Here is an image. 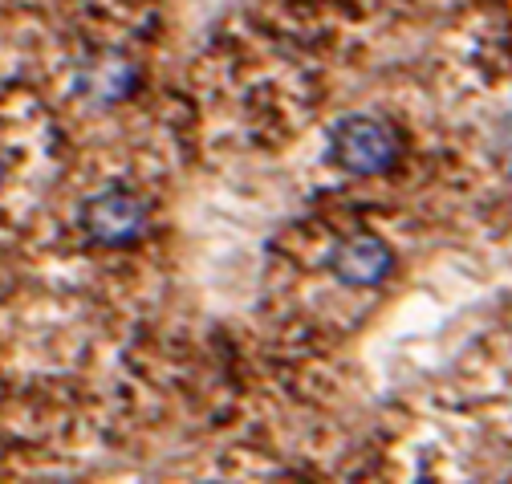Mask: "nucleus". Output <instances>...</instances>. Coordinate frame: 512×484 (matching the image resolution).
Wrapping results in <instances>:
<instances>
[{"label": "nucleus", "mask_w": 512, "mask_h": 484, "mask_svg": "<svg viewBox=\"0 0 512 484\" xmlns=\"http://www.w3.org/2000/svg\"><path fill=\"white\" fill-rule=\"evenodd\" d=\"M326 155L354 179H374L387 175L399 159V139L395 131L374 114H346L326 135Z\"/></svg>", "instance_id": "obj_1"}, {"label": "nucleus", "mask_w": 512, "mask_h": 484, "mask_svg": "<svg viewBox=\"0 0 512 484\" xmlns=\"http://www.w3.org/2000/svg\"><path fill=\"white\" fill-rule=\"evenodd\" d=\"M147 224H151L147 204L126 188H102V192L86 196V204H82V228L102 249L135 245V240L147 232Z\"/></svg>", "instance_id": "obj_2"}, {"label": "nucleus", "mask_w": 512, "mask_h": 484, "mask_svg": "<svg viewBox=\"0 0 512 484\" xmlns=\"http://www.w3.org/2000/svg\"><path fill=\"white\" fill-rule=\"evenodd\" d=\"M0 179H5V163H0Z\"/></svg>", "instance_id": "obj_5"}, {"label": "nucleus", "mask_w": 512, "mask_h": 484, "mask_svg": "<svg viewBox=\"0 0 512 484\" xmlns=\"http://www.w3.org/2000/svg\"><path fill=\"white\" fill-rule=\"evenodd\" d=\"M326 265H330L338 285H346V289H374V285L387 281V273L395 265V253H391V245L382 236L354 232V236L338 240V245L330 249Z\"/></svg>", "instance_id": "obj_3"}, {"label": "nucleus", "mask_w": 512, "mask_h": 484, "mask_svg": "<svg viewBox=\"0 0 512 484\" xmlns=\"http://www.w3.org/2000/svg\"><path fill=\"white\" fill-rule=\"evenodd\" d=\"M135 62L131 57H122V53H110L102 57L98 66H90L82 74V94H90L94 102H122L126 94L135 90Z\"/></svg>", "instance_id": "obj_4"}]
</instances>
